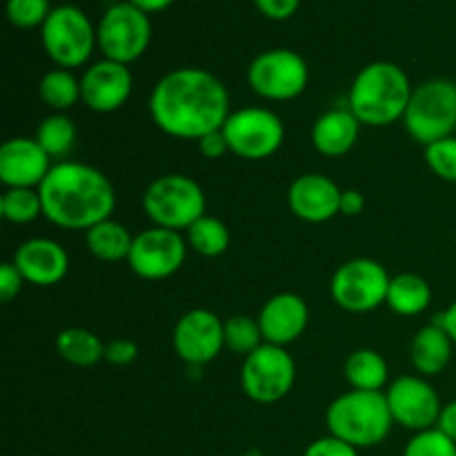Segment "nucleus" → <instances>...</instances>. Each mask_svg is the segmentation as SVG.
I'll list each match as a JSON object with an SVG mask.
<instances>
[{"instance_id": "1", "label": "nucleus", "mask_w": 456, "mask_h": 456, "mask_svg": "<svg viewBox=\"0 0 456 456\" xmlns=\"http://www.w3.org/2000/svg\"><path fill=\"white\" fill-rule=\"evenodd\" d=\"M230 92L218 76L200 67L172 69L150 94L156 127L178 141H200L223 129L232 114Z\"/></svg>"}, {"instance_id": "2", "label": "nucleus", "mask_w": 456, "mask_h": 456, "mask_svg": "<svg viewBox=\"0 0 456 456\" xmlns=\"http://www.w3.org/2000/svg\"><path fill=\"white\" fill-rule=\"evenodd\" d=\"M43 216L61 230H92L111 218L116 191L107 174L78 160L53 163L38 187Z\"/></svg>"}, {"instance_id": "3", "label": "nucleus", "mask_w": 456, "mask_h": 456, "mask_svg": "<svg viewBox=\"0 0 456 456\" xmlns=\"http://www.w3.org/2000/svg\"><path fill=\"white\" fill-rule=\"evenodd\" d=\"M414 87L399 65L374 61L354 76L347 92V110L365 127H387L403 120Z\"/></svg>"}, {"instance_id": "4", "label": "nucleus", "mask_w": 456, "mask_h": 456, "mask_svg": "<svg viewBox=\"0 0 456 456\" xmlns=\"http://www.w3.org/2000/svg\"><path fill=\"white\" fill-rule=\"evenodd\" d=\"M325 426L332 436L363 450L383 444L395 419L387 408L386 392L350 390L328 405Z\"/></svg>"}, {"instance_id": "5", "label": "nucleus", "mask_w": 456, "mask_h": 456, "mask_svg": "<svg viewBox=\"0 0 456 456\" xmlns=\"http://www.w3.org/2000/svg\"><path fill=\"white\" fill-rule=\"evenodd\" d=\"M142 209L156 227L187 232L205 216L208 199L203 187L187 174H163L147 185Z\"/></svg>"}, {"instance_id": "6", "label": "nucleus", "mask_w": 456, "mask_h": 456, "mask_svg": "<svg viewBox=\"0 0 456 456\" xmlns=\"http://www.w3.org/2000/svg\"><path fill=\"white\" fill-rule=\"evenodd\" d=\"M405 132L428 147L441 138L454 136L456 129V83L432 78L414 87L403 116Z\"/></svg>"}, {"instance_id": "7", "label": "nucleus", "mask_w": 456, "mask_h": 456, "mask_svg": "<svg viewBox=\"0 0 456 456\" xmlns=\"http://www.w3.org/2000/svg\"><path fill=\"white\" fill-rule=\"evenodd\" d=\"M40 40L49 61L61 69H78L98 47L96 27L76 4H58L40 27Z\"/></svg>"}, {"instance_id": "8", "label": "nucleus", "mask_w": 456, "mask_h": 456, "mask_svg": "<svg viewBox=\"0 0 456 456\" xmlns=\"http://www.w3.org/2000/svg\"><path fill=\"white\" fill-rule=\"evenodd\" d=\"M390 272L374 258H352L346 261L330 281V297L341 310L352 314H365L386 305L390 289Z\"/></svg>"}, {"instance_id": "9", "label": "nucleus", "mask_w": 456, "mask_h": 456, "mask_svg": "<svg viewBox=\"0 0 456 456\" xmlns=\"http://www.w3.org/2000/svg\"><path fill=\"white\" fill-rule=\"evenodd\" d=\"M294 381H297V363L288 347L263 343L258 350L243 359L240 390L254 403H279L292 392Z\"/></svg>"}, {"instance_id": "10", "label": "nucleus", "mask_w": 456, "mask_h": 456, "mask_svg": "<svg viewBox=\"0 0 456 456\" xmlns=\"http://www.w3.org/2000/svg\"><path fill=\"white\" fill-rule=\"evenodd\" d=\"M230 151L245 160L272 159L285 141V125L276 111L267 107L234 110L223 125Z\"/></svg>"}, {"instance_id": "11", "label": "nucleus", "mask_w": 456, "mask_h": 456, "mask_svg": "<svg viewBox=\"0 0 456 456\" xmlns=\"http://www.w3.org/2000/svg\"><path fill=\"white\" fill-rule=\"evenodd\" d=\"M96 36L98 49L107 61L132 65L151 43L150 16L132 3H114L101 16Z\"/></svg>"}, {"instance_id": "12", "label": "nucleus", "mask_w": 456, "mask_h": 456, "mask_svg": "<svg viewBox=\"0 0 456 456\" xmlns=\"http://www.w3.org/2000/svg\"><path fill=\"white\" fill-rule=\"evenodd\" d=\"M310 80L305 58L294 49H267L248 67V83L256 96L283 102L301 96Z\"/></svg>"}, {"instance_id": "13", "label": "nucleus", "mask_w": 456, "mask_h": 456, "mask_svg": "<svg viewBox=\"0 0 456 456\" xmlns=\"http://www.w3.org/2000/svg\"><path fill=\"white\" fill-rule=\"evenodd\" d=\"M386 399L396 426L412 430L414 435L436 428L444 410L436 390L421 374H405L395 379L386 387Z\"/></svg>"}, {"instance_id": "14", "label": "nucleus", "mask_w": 456, "mask_h": 456, "mask_svg": "<svg viewBox=\"0 0 456 456\" xmlns=\"http://www.w3.org/2000/svg\"><path fill=\"white\" fill-rule=\"evenodd\" d=\"M187 256V240L181 232L150 227L134 236L127 265L145 281H163L176 274Z\"/></svg>"}, {"instance_id": "15", "label": "nucleus", "mask_w": 456, "mask_h": 456, "mask_svg": "<svg viewBox=\"0 0 456 456\" xmlns=\"http://www.w3.org/2000/svg\"><path fill=\"white\" fill-rule=\"evenodd\" d=\"M172 343L178 359L191 368H203L218 359L225 347V321L212 310L196 307L178 319Z\"/></svg>"}, {"instance_id": "16", "label": "nucleus", "mask_w": 456, "mask_h": 456, "mask_svg": "<svg viewBox=\"0 0 456 456\" xmlns=\"http://www.w3.org/2000/svg\"><path fill=\"white\" fill-rule=\"evenodd\" d=\"M134 89V76L129 65L116 61L94 62L80 76V101L96 114L118 111L129 101Z\"/></svg>"}, {"instance_id": "17", "label": "nucleus", "mask_w": 456, "mask_h": 456, "mask_svg": "<svg viewBox=\"0 0 456 456\" xmlns=\"http://www.w3.org/2000/svg\"><path fill=\"white\" fill-rule=\"evenodd\" d=\"M52 167L53 160L36 138L16 136L4 141L0 147V183L7 190L12 187L38 190Z\"/></svg>"}, {"instance_id": "18", "label": "nucleus", "mask_w": 456, "mask_h": 456, "mask_svg": "<svg viewBox=\"0 0 456 456\" xmlns=\"http://www.w3.org/2000/svg\"><path fill=\"white\" fill-rule=\"evenodd\" d=\"M12 263L18 267L25 283L36 285V288H52L69 274L67 249L58 240L43 239V236L18 245Z\"/></svg>"}, {"instance_id": "19", "label": "nucleus", "mask_w": 456, "mask_h": 456, "mask_svg": "<svg viewBox=\"0 0 456 456\" xmlns=\"http://www.w3.org/2000/svg\"><path fill=\"white\" fill-rule=\"evenodd\" d=\"M343 190L323 174H303L294 178L288 191V205L305 223H328L338 216Z\"/></svg>"}, {"instance_id": "20", "label": "nucleus", "mask_w": 456, "mask_h": 456, "mask_svg": "<svg viewBox=\"0 0 456 456\" xmlns=\"http://www.w3.org/2000/svg\"><path fill=\"white\" fill-rule=\"evenodd\" d=\"M256 319L265 343L288 347L305 334L310 323V307L298 294L281 292L261 307Z\"/></svg>"}, {"instance_id": "21", "label": "nucleus", "mask_w": 456, "mask_h": 456, "mask_svg": "<svg viewBox=\"0 0 456 456\" xmlns=\"http://www.w3.org/2000/svg\"><path fill=\"white\" fill-rule=\"evenodd\" d=\"M361 123L347 107H337L321 114L312 125V145L321 156L341 159L354 150L359 141Z\"/></svg>"}, {"instance_id": "22", "label": "nucleus", "mask_w": 456, "mask_h": 456, "mask_svg": "<svg viewBox=\"0 0 456 456\" xmlns=\"http://www.w3.org/2000/svg\"><path fill=\"white\" fill-rule=\"evenodd\" d=\"M452 338L435 321L414 334L410 343V363L421 377H436L452 361Z\"/></svg>"}, {"instance_id": "23", "label": "nucleus", "mask_w": 456, "mask_h": 456, "mask_svg": "<svg viewBox=\"0 0 456 456\" xmlns=\"http://www.w3.org/2000/svg\"><path fill=\"white\" fill-rule=\"evenodd\" d=\"M346 379L352 390L361 392H386L390 386V370L381 352L361 347L346 359Z\"/></svg>"}, {"instance_id": "24", "label": "nucleus", "mask_w": 456, "mask_h": 456, "mask_svg": "<svg viewBox=\"0 0 456 456\" xmlns=\"http://www.w3.org/2000/svg\"><path fill=\"white\" fill-rule=\"evenodd\" d=\"M85 245H87L89 254L96 256L98 261L118 263L127 261L129 252H132L134 236L129 234L123 223L107 218V221L98 223L92 230L85 232Z\"/></svg>"}, {"instance_id": "25", "label": "nucleus", "mask_w": 456, "mask_h": 456, "mask_svg": "<svg viewBox=\"0 0 456 456\" xmlns=\"http://www.w3.org/2000/svg\"><path fill=\"white\" fill-rule=\"evenodd\" d=\"M432 301V288L423 276L403 274L392 276L386 305L399 316H419L428 310Z\"/></svg>"}, {"instance_id": "26", "label": "nucleus", "mask_w": 456, "mask_h": 456, "mask_svg": "<svg viewBox=\"0 0 456 456\" xmlns=\"http://www.w3.org/2000/svg\"><path fill=\"white\" fill-rule=\"evenodd\" d=\"M105 346L98 334L85 328H65L56 337V352L76 368H92L105 359Z\"/></svg>"}, {"instance_id": "27", "label": "nucleus", "mask_w": 456, "mask_h": 456, "mask_svg": "<svg viewBox=\"0 0 456 456\" xmlns=\"http://www.w3.org/2000/svg\"><path fill=\"white\" fill-rule=\"evenodd\" d=\"M38 96L53 114H67L80 101V78L74 71L56 67L40 78Z\"/></svg>"}, {"instance_id": "28", "label": "nucleus", "mask_w": 456, "mask_h": 456, "mask_svg": "<svg viewBox=\"0 0 456 456\" xmlns=\"http://www.w3.org/2000/svg\"><path fill=\"white\" fill-rule=\"evenodd\" d=\"M36 141L53 163L67 160L76 145V125L67 114H49L36 129Z\"/></svg>"}, {"instance_id": "29", "label": "nucleus", "mask_w": 456, "mask_h": 456, "mask_svg": "<svg viewBox=\"0 0 456 456\" xmlns=\"http://www.w3.org/2000/svg\"><path fill=\"white\" fill-rule=\"evenodd\" d=\"M230 243L232 234L225 223L216 216H209V214L200 216L187 230V245L205 258H216L225 254L230 249Z\"/></svg>"}, {"instance_id": "30", "label": "nucleus", "mask_w": 456, "mask_h": 456, "mask_svg": "<svg viewBox=\"0 0 456 456\" xmlns=\"http://www.w3.org/2000/svg\"><path fill=\"white\" fill-rule=\"evenodd\" d=\"M0 216L12 225H27V223L43 216L38 190H29V187L4 190L3 199H0Z\"/></svg>"}, {"instance_id": "31", "label": "nucleus", "mask_w": 456, "mask_h": 456, "mask_svg": "<svg viewBox=\"0 0 456 456\" xmlns=\"http://www.w3.org/2000/svg\"><path fill=\"white\" fill-rule=\"evenodd\" d=\"M263 343H265V338H263L258 319L236 314L225 321V347L234 354H240L245 359L254 350H258Z\"/></svg>"}, {"instance_id": "32", "label": "nucleus", "mask_w": 456, "mask_h": 456, "mask_svg": "<svg viewBox=\"0 0 456 456\" xmlns=\"http://www.w3.org/2000/svg\"><path fill=\"white\" fill-rule=\"evenodd\" d=\"M52 9L49 0H7V18L18 29L43 27Z\"/></svg>"}, {"instance_id": "33", "label": "nucleus", "mask_w": 456, "mask_h": 456, "mask_svg": "<svg viewBox=\"0 0 456 456\" xmlns=\"http://www.w3.org/2000/svg\"><path fill=\"white\" fill-rule=\"evenodd\" d=\"M426 163L436 178L456 183V136L441 138L426 147Z\"/></svg>"}, {"instance_id": "34", "label": "nucleus", "mask_w": 456, "mask_h": 456, "mask_svg": "<svg viewBox=\"0 0 456 456\" xmlns=\"http://www.w3.org/2000/svg\"><path fill=\"white\" fill-rule=\"evenodd\" d=\"M403 456H456V444L439 428L417 432L405 445Z\"/></svg>"}, {"instance_id": "35", "label": "nucleus", "mask_w": 456, "mask_h": 456, "mask_svg": "<svg viewBox=\"0 0 456 456\" xmlns=\"http://www.w3.org/2000/svg\"><path fill=\"white\" fill-rule=\"evenodd\" d=\"M303 456H359V450L354 445L346 444V441L337 439V436L328 435L312 441Z\"/></svg>"}, {"instance_id": "36", "label": "nucleus", "mask_w": 456, "mask_h": 456, "mask_svg": "<svg viewBox=\"0 0 456 456\" xmlns=\"http://www.w3.org/2000/svg\"><path fill=\"white\" fill-rule=\"evenodd\" d=\"M138 359V346L132 338H111L105 346V361L111 365H132Z\"/></svg>"}, {"instance_id": "37", "label": "nucleus", "mask_w": 456, "mask_h": 456, "mask_svg": "<svg viewBox=\"0 0 456 456\" xmlns=\"http://www.w3.org/2000/svg\"><path fill=\"white\" fill-rule=\"evenodd\" d=\"M22 285H25V279L18 272V267L12 261L3 263V267H0V301L12 303L20 294Z\"/></svg>"}, {"instance_id": "38", "label": "nucleus", "mask_w": 456, "mask_h": 456, "mask_svg": "<svg viewBox=\"0 0 456 456\" xmlns=\"http://www.w3.org/2000/svg\"><path fill=\"white\" fill-rule=\"evenodd\" d=\"M258 12L270 20H288L301 7V0H254Z\"/></svg>"}, {"instance_id": "39", "label": "nucleus", "mask_w": 456, "mask_h": 456, "mask_svg": "<svg viewBox=\"0 0 456 456\" xmlns=\"http://www.w3.org/2000/svg\"><path fill=\"white\" fill-rule=\"evenodd\" d=\"M196 142H199V151L203 154V159L208 160H218L225 154H230V145H227V138L223 134V129L208 134V136H203Z\"/></svg>"}, {"instance_id": "40", "label": "nucleus", "mask_w": 456, "mask_h": 456, "mask_svg": "<svg viewBox=\"0 0 456 456\" xmlns=\"http://www.w3.org/2000/svg\"><path fill=\"white\" fill-rule=\"evenodd\" d=\"M365 209V196L359 190H343L341 205H338V214L341 216H359Z\"/></svg>"}, {"instance_id": "41", "label": "nucleus", "mask_w": 456, "mask_h": 456, "mask_svg": "<svg viewBox=\"0 0 456 456\" xmlns=\"http://www.w3.org/2000/svg\"><path fill=\"white\" fill-rule=\"evenodd\" d=\"M436 428H439V430L444 432V435L448 436V439H452L454 444H456V399L444 405V410H441V417H439V423H436Z\"/></svg>"}, {"instance_id": "42", "label": "nucleus", "mask_w": 456, "mask_h": 456, "mask_svg": "<svg viewBox=\"0 0 456 456\" xmlns=\"http://www.w3.org/2000/svg\"><path fill=\"white\" fill-rule=\"evenodd\" d=\"M127 3H132L134 7H138L141 12H145L147 16H150V13H159L165 12L167 7H172L174 0H127Z\"/></svg>"}, {"instance_id": "43", "label": "nucleus", "mask_w": 456, "mask_h": 456, "mask_svg": "<svg viewBox=\"0 0 456 456\" xmlns=\"http://www.w3.org/2000/svg\"><path fill=\"white\" fill-rule=\"evenodd\" d=\"M436 323L448 332V337L452 338V343L456 346V301L436 319Z\"/></svg>"}, {"instance_id": "44", "label": "nucleus", "mask_w": 456, "mask_h": 456, "mask_svg": "<svg viewBox=\"0 0 456 456\" xmlns=\"http://www.w3.org/2000/svg\"><path fill=\"white\" fill-rule=\"evenodd\" d=\"M239 456H261L258 452H245V454H239Z\"/></svg>"}]
</instances>
